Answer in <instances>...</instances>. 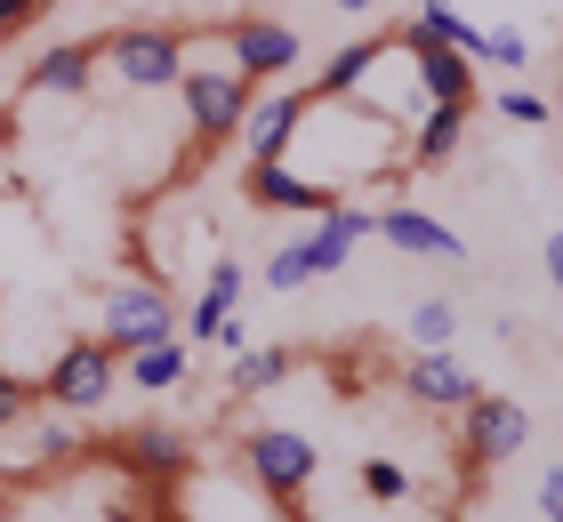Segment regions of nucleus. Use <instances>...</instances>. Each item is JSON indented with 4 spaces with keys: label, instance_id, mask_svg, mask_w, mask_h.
<instances>
[{
    "label": "nucleus",
    "instance_id": "obj_1",
    "mask_svg": "<svg viewBox=\"0 0 563 522\" xmlns=\"http://www.w3.org/2000/svg\"><path fill=\"white\" fill-rule=\"evenodd\" d=\"M177 97H186V129L201 145H225L242 129V113H250V81L234 65H186L177 73Z\"/></svg>",
    "mask_w": 563,
    "mask_h": 522
},
{
    "label": "nucleus",
    "instance_id": "obj_2",
    "mask_svg": "<svg viewBox=\"0 0 563 522\" xmlns=\"http://www.w3.org/2000/svg\"><path fill=\"white\" fill-rule=\"evenodd\" d=\"M97 57H106L130 89H177V73H186V41H177L169 24H121Z\"/></svg>",
    "mask_w": 563,
    "mask_h": 522
},
{
    "label": "nucleus",
    "instance_id": "obj_3",
    "mask_svg": "<svg viewBox=\"0 0 563 522\" xmlns=\"http://www.w3.org/2000/svg\"><path fill=\"white\" fill-rule=\"evenodd\" d=\"M459 442H467L475 466H507L531 442V410L516 395H475V402H459Z\"/></svg>",
    "mask_w": 563,
    "mask_h": 522
},
{
    "label": "nucleus",
    "instance_id": "obj_4",
    "mask_svg": "<svg viewBox=\"0 0 563 522\" xmlns=\"http://www.w3.org/2000/svg\"><path fill=\"white\" fill-rule=\"evenodd\" d=\"M162 337H177V306L162 298V281H121L106 298V346L137 354V346H162Z\"/></svg>",
    "mask_w": 563,
    "mask_h": 522
},
{
    "label": "nucleus",
    "instance_id": "obj_5",
    "mask_svg": "<svg viewBox=\"0 0 563 522\" xmlns=\"http://www.w3.org/2000/svg\"><path fill=\"white\" fill-rule=\"evenodd\" d=\"M113 386H121V354L106 337H73V346L48 362V402H65V410H97Z\"/></svg>",
    "mask_w": 563,
    "mask_h": 522
},
{
    "label": "nucleus",
    "instance_id": "obj_6",
    "mask_svg": "<svg viewBox=\"0 0 563 522\" xmlns=\"http://www.w3.org/2000/svg\"><path fill=\"white\" fill-rule=\"evenodd\" d=\"M242 451H250V475H258L274 499H298V490H314V475H322V451L290 426H250Z\"/></svg>",
    "mask_w": 563,
    "mask_h": 522
},
{
    "label": "nucleus",
    "instance_id": "obj_7",
    "mask_svg": "<svg viewBox=\"0 0 563 522\" xmlns=\"http://www.w3.org/2000/svg\"><path fill=\"white\" fill-rule=\"evenodd\" d=\"M306 113H314V97H306V89H274V97H258V104L242 113V129H234V137L250 145V162H282Z\"/></svg>",
    "mask_w": 563,
    "mask_h": 522
},
{
    "label": "nucleus",
    "instance_id": "obj_8",
    "mask_svg": "<svg viewBox=\"0 0 563 522\" xmlns=\"http://www.w3.org/2000/svg\"><path fill=\"white\" fill-rule=\"evenodd\" d=\"M225 48H234V73L242 81H282V73L298 65V33L274 16H242L234 33H225Z\"/></svg>",
    "mask_w": 563,
    "mask_h": 522
},
{
    "label": "nucleus",
    "instance_id": "obj_9",
    "mask_svg": "<svg viewBox=\"0 0 563 522\" xmlns=\"http://www.w3.org/2000/svg\"><path fill=\"white\" fill-rule=\"evenodd\" d=\"M242 193L258 209H298V218H322L330 201H339V186H322V177H298L290 162H250L242 169Z\"/></svg>",
    "mask_w": 563,
    "mask_h": 522
},
{
    "label": "nucleus",
    "instance_id": "obj_10",
    "mask_svg": "<svg viewBox=\"0 0 563 522\" xmlns=\"http://www.w3.org/2000/svg\"><path fill=\"white\" fill-rule=\"evenodd\" d=\"M402 48H411V81H419V97L427 104H475V65L459 57V48H443V41H427V33H402Z\"/></svg>",
    "mask_w": 563,
    "mask_h": 522
},
{
    "label": "nucleus",
    "instance_id": "obj_11",
    "mask_svg": "<svg viewBox=\"0 0 563 522\" xmlns=\"http://www.w3.org/2000/svg\"><path fill=\"white\" fill-rule=\"evenodd\" d=\"M371 233L378 242H395V249H411V257H467V242H459V233L443 225V218H427V209H411V201H395V209H378L371 218Z\"/></svg>",
    "mask_w": 563,
    "mask_h": 522
},
{
    "label": "nucleus",
    "instance_id": "obj_12",
    "mask_svg": "<svg viewBox=\"0 0 563 522\" xmlns=\"http://www.w3.org/2000/svg\"><path fill=\"white\" fill-rule=\"evenodd\" d=\"M371 218H378V209H346V201H330V209H322L314 233H306V266H314V281L346 266V249L371 233Z\"/></svg>",
    "mask_w": 563,
    "mask_h": 522
},
{
    "label": "nucleus",
    "instance_id": "obj_13",
    "mask_svg": "<svg viewBox=\"0 0 563 522\" xmlns=\"http://www.w3.org/2000/svg\"><path fill=\"white\" fill-rule=\"evenodd\" d=\"M402 386H411L419 402H434V410H459V402H475V395H483V378L467 370V362H451V354H411Z\"/></svg>",
    "mask_w": 563,
    "mask_h": 522
},
{
    "label": "nucleus",
    "instance_id": "obj_14",
    "mask_svg": "<svg viewBox=\"0 0 563 522\" xmlns=\"http://www.w3.org/2000/svg\"><path fill=\"white\" fill-rule=\"evenodd\" d=\"M121 386H145V395H169V386H194V354L162 337V346H137L121 354Z\"/></svg>",
    "mask_w": 563,
    "mask_h": 522
},
{
    "label": "nucleus",
    "instance_id": "obj_15",
    "mask_svg": "<svg viewBox=\"0 0 563 522\" xmlns=\"http://www.w3.org/2000/svg\"><path fill=\"white\" fill-rule=\"evenodd\" d=\"M89 73H97V48L57 41L33 73H24V89H41V97H81V89H89Z\"/></svg>",
    "mask_w": 563,
    "mask_h": 522
},
{
    "label": "nucleus",
    "instance_id": "obj_16",
    "mask_svg": "<svg viewBox=\"0 0 563 522\" xmlns=\"http://www.w3.org/2000/svg\"><path fill=\"white\" fill-rule=\"evenodd\" d=\"M459 137H467V104H427L419 113V137H411V169H443Z\"/></svg>",
    "mask_w": 563,
    "mask_h": 522
},
{
    "label": "nucleus",
    "instance_id": "obj_17",
    "mask_svg": "<svg viewBox=\"0 0 563 522\" xmlns=\"http://www.w3.org/2000/svg\"><path fill=\"white\" fill-rule=\"evenodd\" d=\"M186 434L177 426H137L130 442H121V466H137V475H186Z\"/></svg>",
    "mask_w": 563,
    "mask_h": 522
},
{
    "label": "nucleus",
    "instance_id": "obj_18",
    "mask_svg": "<svg viewBox=\"0 0 563 522\" xmlns=\"http://www.w3.org/2000/svg\"><path fill=\"white\" fill-rule=\"evenodd\" d=\"M378 57H387L378 41H346L339 57H330V65L314 73V89H306V97H354V89L371 81V65H378Z\"/></svg>",
    "mask_w": 563,
    "mask_h": 522
},
{
    "label": "nucleus",
    "instance_id": "obj_19",
    "mask_svg": "<svg viewBox=\"0 0 563 522\" xmlns=\"http://www.w3.org/2000/svg\"><path fill=\"white\" fill-rule=\"evenodd\" d=\"M411 337H419V354H451V337H459V313H451V298H427V306H411Z\"/></svg>",
    "mask_w": 563,
    "mask_h": 522
},
{
    "label": "nucleus",
    "instance_id": "obj_20",
    "mask_svg": "<svg viewBox=\"0 0 563 522\" xmlns=\"http://www.w3.org/2000/svg\"><path fill=\"white\" fill-rule=\"evenodd\" d=\"M282 370H290V354H282V346H242L234 354V386H242V395H266Z\"/></svg>",
    "mask_w": 563,
    "mask_h": 522
},
{
    "label": "nucleus",
    "instance_id": "obj_21",
    "mask_svg": "<svg viewBox=\"0 0 563 522\" xmlns=\"http://www.w3.org/2000/svg\"><path fill=\"white\" fill-rule=\"evenodd\" d=\"M314 281V266H306V242H282L274 257H266V290H306Z\"/></svg>",
    "mask_w": 563,
    "mask_h": 522
},
{
    "label": "nucleus",
    "instance_id": "obj_22",
    "mask_svg": "<svg viewBox=\"0 0 563 522\" xmlns=\"http://www.w3.org/2000/svg\"><path fill=\"white\" fill-rule=\"evenodd\" d=\"M499 121H516V129H548V97H540V89H499Z\"/></svg>",
    "mask_w": 563,
    "mask_h": 522
},
{
    "label": "nucleus",
    "instance_id": "obj_23",
    "mask_svg": "<svg viewBox=\"0 0 563 522\" xmlns=\"http://www.w3.org/2000/svg\"><path fill=\"white\" fill-rule=\"evenodd\" d=\"M201 290H210L218 306H242V298H250V274H242V257H218V266H210V281H201Z\"/></svg>",
    "mask_w": 563,
    "mask_h": 522
},
{
    "label": "nucleus",
    "instance_id": "obj_24",
    "mask_svg": "<svg viewBox=\"0 0 563 522\" xmlns=\"http://www.w3.org/2000/svg\"><path fill=\"white\" fill-rule=\"evenodd\" d=\"M483 65H507V73H523L531 65V41L523 33H483V48H475Z\"/></svg>",
    "mask_w": 563,
    "mask_h": 522
},
{
    "label": "nucleus",
    "instance_id": "obj_25",
    "mask_svg": "<svg viewBox=\"0 0 563 522\" xmlns=\"http://www.w3.org/2000/svg\"><path fill=\"white\" fill-rule=\"evenodd\" d=\"M225 313H234V306H218L210 290H201V298L186 306V337H201V346H218V330H225Z\"/></svg>",
    "mask_w": 563,
    "mask_h": 522
},
{
    "label": "nucleus",
    "instance_id": "obj_26",
    "mask_svg": "<svg viewBox=\"0 0 563 522\" xmlns=\"http://www.w3.org/2000/svg\"><path fill=\"white\" fill-rule=\"evenodd\" d=\"M363 490H371V499H402V490H411V475H402L395 458H363Z\"/></svg>",
    "mask_w": 563,
    "mask_h": 522
},
{
    "label": "nucleus",
    "instance_id": "obj_27",
    "mask_svg": "<svg viewBox=\"0 0 563 522\" xmlns=\"http://www.w3.org/2000/svg\"><path fill=\"white\" fill-rule=\"evenodd\" d=\"M48 9V0H0V41H9V33H24V24H33Z\"/></svg>",
    "mask_w": 563,
    "mask_h": 522
},
{
    "label": "nucleus",
    "instance_id": "obj_28",
    "mask_svg": "<svg viewBox=\"0 0 563 522\" xmlns=\"http://www.w3.org/2000/svg\"><path fill=\"white\" fill-rule=\"evenodd\" d=\"M41 451H48V458H65V451H81V442H73L65 418H41Z\"/></svg>",
    "mask_w": 563,
    "mask_h": 522
},
{
    "label": "nucleus",
    "instance_id": "obj_29",
    "mask_svg": "<svg viewBox=\"0 0 563 522\" xmlns=\"http://www.w3.org/2000/svg\"><path fill=\"white\" fill-rule=\"evenodd\" d=\"M24 402H33V386H16V378H0V426H16Z\"/></svg>",
    "mask_w": 563,
    "mask_h": 522
},
{
    "label": "nucleus",
    "instance_id": "obj_30",
    "mask_svg": "<svg viewBox=\"0 0 563 522\" xmlns=\"http://www.w3.org/2000/svg\"><path fill=\"white\" fill-rule=\"evenodd\" d=\"M540 522H563V475H540Z\"/></svg>",
    "mask_w": 563,
    "mask_h": 522
},
{
    "label": "nucleus",
    "instance_id": "obj_31",
    "mask_svg": "<svg viewBox=\"0 0 563 522\" xmlns=\"http://www.w3.org/2000/svg\"><path fill=\"white\" fill-rule=\"evenodd\" d=\"M540 274H548V281H563V242H555V233L540 242Z\"/></svg>",
    "mask_w": 563,
    "mask_h": 522
},
{
    "label": "nucleus",
    "instance_id": "obj_32",
    "mask_svg": "<svg viewBox=\"0 0 563 522\" xmlns=\"http://www.w3.org/2000/svg\"><path fill=\"white\" fill-rule=\"evenodd\" d=\"M330 9H346V16H371V9H378V0H330Z\"/></svg>",
    "mask_w": 563,
    "mask_h": 522
}]
</instances>
